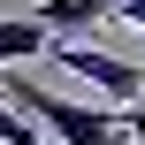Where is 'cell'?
Here are the masks:
<instances>
[{
	"label": "cell",
	"instance_id": "obj_5",
	"mask_svg": "<svg viewBox=\"0 0 145 145\" xmlns=\"http://www.w3.org/2000/svg\"><path fill=\"white\" fill-rule=\"evenodd\" d=\"M122 138H130V145H145V107H122Z\"/></svg>",
	"mask_w": 145,
	"mask_h": 145
},
{
	"label": "cell",
	"instance_id": "obj_4",
	"mask_svg": "<svg viewBox=\"0 0 145 145\" xmlns=\"http://www.w3.org/2000/svg\"><path fill=\"white\" fill-rule=\"evenodd\" d=\"M38 54H54V38L38 31V15H0V69L38 61Z\"/></svg>",
	"mask_w": 145,
	"mask_h": 145
},
{
	"label": "cell",
	"instance_id": "obj_3",
	"mask_svg": "<svg viewBox=\"0 0 145 145\" xmlns=\"http://www.w3.org/2000/svg\"><path fill=\"white\" fill-rule=\"evenodd\" d=\"M115 8L122 0H38L31 15H38V31L54 46H69V31H99V23H115Z\"/></svg>",
	"mask_w": 145,
	"mask_h": 145
},
{
	"label": "cell",
	"instance_id": "obj_2",
	"mask_svg": "<svg viewBox=\"0 0 145 145\" xmlns=\"http://www.w3.org/2000/svg\"><path fill=\"white\" fill-rule=\"evenodd\" d=\"M46 61H61V69H76L99 99H115V107H145V61H122V54H99V46H54Z\"/></svg>",
	"mask_w": 145,
	"mask_h": 145
},
{
	"label": "cell",
	"instance_id": "obj_6",
	"mask_svg": "<svg viewBox=\"0 0 145 145\" xmlns=\"http://www.w3.org/2000/svg\"><path fill=\"white\" fill-rule=\"evenodd\" d=\"M115 23H130V31H145V0H122V8H115Z\"/></svg>",
	"mask_w": 145,
	"mask_h": 145
},
{
	"label": "cell",
	"instance_id": "obj_1",
	"mask_svg": "<svg viewBox=\"0 0 145 145\" xmlns=\"http://www.w3.org/2000/svg\"><path fill=\"white\" fill-rule=\"evenodd\" d=\"M0 99L23 122H46L61 145H122V115H107L92 99H61V92H38V84H0Z\"/></svg>",
	"mask_w": 145,
	"mask_h": 145
}]
</instances>
